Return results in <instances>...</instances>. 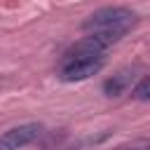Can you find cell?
<instances>
[{
	"label": "cell",
	"mask_w": 150,
	"mask_h": 150,
	"mask_svg": "<svg viewBox=\"0 0 150 150\" xmlns=\"http://www.w3.org/2000/svg\"><path fill=\"white\" fill-rule=\"evenodd\" d=\"M105 59H61L59 77L63 82H82L103 68Z\"/></svg>",
	"instance_id": "2"
},
{
	"label": "cell",
	"mask_w": 150,
	"mask_h": 150,
	"mask_svg": "<svg viewBox=\"0 0 150 150\" xmlns=\"http://www.w3.org/2000/svg\"><path fill=\"white\" fill-rule=\"evenodd\" d=\"M131 80H134V70H131V68L117 70L112 77H108V80L103 82V94L110 96V98H115V96H120V94L127 91V87L131 84Z\"/></svg>",
	"instance_id": "4"
},
{
	"label": "cell",
	"mask_w": 150,
	"mask_h": 150,
	"mask_svg": "<svg viewBox=\"0 0 150 150\" xmlns=\"http://www.w3.org/2000/svg\"><path fill=\"white\" fill-rule=\"evenodd\" d=\"M131 98L136 101H150V73L138 80V84L131 89Z\"/></svg>",
	"instance_id": "5"
},
{
	"label": "cell",
	"mask_w": 150,
	"mask_h": 150,
	"mask_svg": "<svg viewBox=\"0 0 150 150\" xmlns=\"http://www.w3.org/2000/svg\"><path fill=\"white\" fill-rule=\"evenodd\" d=\"M138 21V14L129 7H101L82 21V30L108 38L112 45L120 42Z\"/></svg>",
	"instance_id": "1"
},
{
	"label": "cell",
	"mask_w": 150,
	"mask_h": 150,
	"mask_svg": "<svg viewBox=\"0 0 150 150\" xmlns=\"http://www.w3.org/2000/svg\"><path fill=\"white\" fill-rule=\"evenodd\" d=\"M117 150H150V138H138V141H131L127 145H120Z\"/></svg>",
	"instance_id": "6"
},
{
	"label": "cell",
	"mask_w": 150,
	"mask_h": 150,
	"mask_svg": "<svg viewBox=\"0 0 150 150\" xmlns=\"http://www.w3.org/2000/svg\"><path fill=\"white\" fill-rule=\"evenodd\" d=\"M40 134H42V124H38V122L12 127L5 134H0V150H21V148L30 145L33 141H38Z\"/></svg>",
	"instance_id": "3"
}]
</instances>
